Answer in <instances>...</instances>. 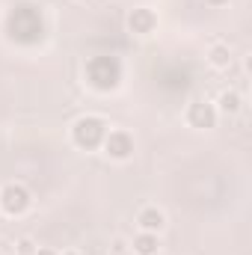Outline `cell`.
Masks as SVG:
<instances>
[{"label": "cell", "instance_id": "cell-1", "mask_svg": "<svg viewBox=\"0 0 252 255\" xmlns=\"http://www.w3.org/2000/svg\"><path fill=\"white\" fill-rule=\"evenodd\" d=\"M83 77L86 83L95 89V92H113L122 86V77H125V68L122 60L113 57V54H98V57H89L83 65Z\"/></svg>", "mask_w": 252, "mask_h": 255}, {"label": "cell", "instance_id": "cell-2", "mask_svg": "<svg viewBox=\"0 0 252 255\" xmlns=\"http://www.w3.org/2000/svg\"><path fill=\"white\" fill-rule=\"evenodd\" d=\"M107 119L104 116H95V113H86V116H77L71 122V142L80 148V151H98L104 136H107Z\"/></svg>", "mask_w": 252, "mask_h": 255}, {"label": "cell", "instance_id": "cell-3", "mask_svg": "<svg viewBox=\"0 0 252 255\" xmlns=\"http://www.w3.org/2000/svg\"><path fill=\"white\" fill-rule=\"evenodd\" d=\"M30 208H33V193L21 181H9L0 187V211L6 217H24Z\"/></svg>", "mask_w": 252, "mask_h": 255}, {"label": "cell", "instance_id": "cell-4", "mask_svg": "<svg viewBox=\"0 0 252 255\" xmlns=\"http://www.w3.org/2000/svg\"><path fill=\"white\" fill-rule=\"evenodd\" d=\"M101 151H104L110 160L125 163V160L133 157V151H136V139H133V133H127L122 128H110L107 136H104V142H101Z\"/></svg>", "mask_w": 252, "mask_h": 255}, {"label": "cell", "instance_id": "cell-5", "mask_svg": "<svg viewBox=\"0 0 252 255\" xmlns=\"http://www.w3.org/2000/svg\"><path fill=\"white\" fill-rule=\"evenodd\" d=\"M184 119H187V125L196 128V130H214L217 122H220V113H217L214 101H208V98H196V101H190L187 104Z\"/></svg>", "mask_w": 252, "mask_h": 255}, {"label": "cell", "instance_id": "cell-6", "mask_svg": "<svg viewBox=\"0 0 252 255\" xmlns=\"http://www.w3.org/2000/svg\"><path fill=\"white\" fill-rule=\"evenodd\" d=\"M157 30V15L148 6H136L127 12V33L133 36H151Z\"/></svg>", "mask_w": 252, "mask_h": 255}, {"label": "cell", "instance_id": "cell-7", "mask_svg": "<svg viewBox=\"0 0 252 255\" xmlns=\"http://www.w3.org/2000/svg\"><path fill=\"white\" fill-rule=\"evenodd\" d=\"M136 229H139V232H154V235H160V232L166 229V214H163L157 205H142V208L136 211Z\"/></svg>", "mask_w": 252, "mask_h": 255}, {"label": "cell", "instance_id": "cell-8", "mask_svg": "<svg viewBox=\"0 0 252 255\" xmlns=\"http://www.w3.org/2000/svg\"><path fill=\"white\" fill-rule=\"evenodd\" d=\"M130 250H133V255H157L163 253V244H160V235H154V232H136L130 241Z\"/></svg>", "mask_w": 252, "mask_h": 255}, {"label": "cell", "instance_id": "cell-9", "mask_svg": "<svg viewBox=\"0 0 252 255\" xmlns=\"http://www.w3.org/2000/svg\"><path fill=\"white\" fill-rule=\"evenodd\" d=\"M214 107H217V113H223V116H238V113L244 110V95H241L238 89H223V92L217 95Z\"/></svg>", "mask_w": 252, "mask_h": 255}, {"label": "cell", "instance_id": "cell-10", "mask_svg": "<svg viewBox=\"0 0 252 255\" xmlns=\"http://www.w3.org/2000/svg\"><path fill=\"white\" fill-rule=\"evenodd\" d=\"M232 48L226 45V42H214L211 45V51H208V63H211V68H217V71H223V68H229L232 65Z\"/></svg>", "mask_w": 252, "mask_h": 255}, {"label": "cell", "instance_id": "cell-11", "mask_svg": "<svg viewBox=\"0 0 252 255\" xmlns=\"http://www.w3.org/2000/svg\"><path fill=\"white\" fill-rule=\"evenodd\" d=\"M36 250H39V247H36L33 238H18V244H15V253L18 255H33Z\"/></svg>", "mask_w": 252, "mask_h": 255}, {"label": "cell", "instance_id": "cell-12", "mask_svg": "<svg viewBox=\"0 0 252 255\" xmlns=\"http://www.w3.org/2000/svg\"><path fill=\"white\" fill-rule=\"evenodd\" d=\"M33 255H60V253H57V250H51V247H39Z\"/></svg>", "mask_w": 252, "mask_h": 255}, {"label": "cell", "instance_id": "cell-13", "mask_svg": "<svg viewBox=\"0 0 252 255\" xmlns=\"http://www.w3.org/2000/svg\"><path fill=\"white\" fill-rule=\"evenodd\" d=\"M205 3H208V6H226L229 0H205Z\"/></svg>", "mask_w": 252, "mask_h": 255}, {"label": "cell", "instance_id": "cell-14", "mask_svg": "<svg viewBox=\"0 0 252 255\" xmlns=\"http://www.w3.org/2000/svg\"><path fill=\"white\" fill-rule=\"evenodd\" d=\"M63 255H80V253H74V250H68V253H63Z\"/></svg>", "mask_w": 252, "mask_h": 255}, {"label": "cell", "instance_id": "cell-15", "mask_svg": "<svg viewBox=\"0 0 252 255\" xmlns=\"http://www.w3.org/2000/svg\"><path fill=\"white\" fill-rule=\"evenodd\" d=\"M157 255H166V253H157Z\"/></svg>", "mask_w": 252, "mask_h": 255}]
</instances>
